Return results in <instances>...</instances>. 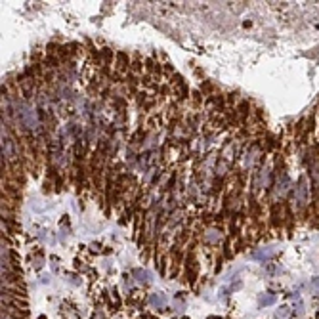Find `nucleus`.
I'll use <instances>...</instances> for the list:
<instances>
[{
  "mask_svg": "<svg viewBox=\"0 0 319 319\" xmlns=\"http://www.w3.org/2000/svg\"><path fill=\"white\" fill-rule=\"evenodd\" d=\"M275 254V250H271V249H262V250H258L256 254H254V258L256 260H266V258H271Z\"/></svg>",
  "mask_w": 319,
  "mask_h": 319,
  "instance_id": "nucleus-1",
  "label": "nucleus"
},
{
  "mask_svg": "<svg viewBox=\"0 0 319 319\" xmlns=\"http://www.w3.org/2000/svg\"><path fill=\"white\" fill-rule=\"evenodd\" d=\"M132 273H134V277H136L138 283H141V285H145V283H147V277H149L147 271H144V269H134Z\"/></svg>",
  "mask_w": 319,
  "mask_h": 319,
  "instance_id": "nucleus-2",
  "label": "nucleus"
},
{
  "mask_svg": "<svg viewBox=\"0 0 319 319\" xmlns=\"http://www.w3.org/2000/svg\"><path fill=\"white\" fill-rule=\"evenodd\" d=\"M21 115H25V117H27V115H33V111H31V109H27V107H25L23 111H21ZM23 124L27 126V128H31V126H33V124H31V120H23Z\"/></svg>",
  "mask_w": 319,
  "mask_h": 319,
  "instance_id": "nucleus-6",
  "label": "nucleus"
},
{
  "mask_svg": "<svg viewBox=\"0 0 319 319\" xmlns=\"http://www.w3.org/2000/svg\"><path fill=\"white\" fill-rule=\"evenodd\" d=\"M273 302H275V294H271V292L260 296V306H269V304H273Z\"/></svg>",
  "mask_w": 319,
  "mask_h": 319,
  "instance_id": "nucleus-4",
  "label": "nucleus"
},
{
  "mask_svg": "<svg viewBox=\"0 0 319 319\" xmlns=\"http://www.w3.org/2000/svg\"><path fill=\"white\" fill-rule=\"evenodd\" d=\"M151 306L162 308V306H165V296H162V294H153L151 296Z\"/></svg>",
  "mask_w": 319,
  "mask_h": 319,
  "instance_id": "nucleus-5",
  "label": "nucleus"
},
{
  "mask_svg": "<svg viewBox=\"0 0 319 319\" xmlns=\"http://www.w3.org/2000/svg\"><path fill=\"white\" fill-rule=\"evenodd\" d=\"M290 315H292V311H290L287 306H281L277 311H275V317L277 319H290Z\"/></svg>",
  "mask_w": 319,
  "mask_h": 319,
  "instance_id": "nucleus-3",
  "label": "nucleus"
},
{
  "mask_svg": "<svg viewBox=\"0 0 319 319\" xmlns=\"http://www.w3.org/2000/svg\"><path fill=\"white\" fill-rule=\"evenodd\" d=\"M311 289H314V290H315V292L319 294V277H315L314 281H311Z\"/></svg>",
  "mask_w": 319,
  "mask_h": 319,
  "instance_id": "nucleus-7",
  "label": "nucleus"
}]
</instances>
